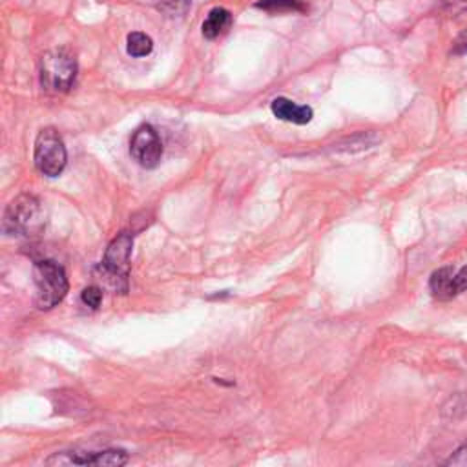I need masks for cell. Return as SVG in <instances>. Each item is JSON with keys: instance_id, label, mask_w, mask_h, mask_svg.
Returning <instances> with one entry per match:
<instances>
[{"instance_id": "1", "label": "cell", "mask_w": 467, "mask_h": 467, "mask_svg": "<svg viewBox=\"0 0 467 467\" xmlns=\"http://www.w3.org/2000/svg\"><path fill=\"white\" fill-rule=\"evenodd\" d=\"M33 283L36 288L35 303L40 310L58 305L67 294V277L64 268L53 259H40L33 265Z\"/></svg>"}, {"instance_id": "7", "label": "cell", "mask_w": 467, "mask_h": 467, "mask_svg": "<svg viewBox=\"0 0 467 467\" xmlns=\"http://www.w3.org/2000/svg\"><path fill=\"white\" fill-rule=\"evenodd\" d=\"M429 290L438 301H449L467 290V265L441 266L429 277Z\"/></svg>"}, {"instance_id": "5", "label": "cell", "mask_w": 467, "mask_h": 467, "mask_svg": "<svg viewBox=\"0 0 467 467\" xmlns=\"http://www.w3.org/2000/svg\"><path fill=\"white\" fill-rule=\"evenodd\" d=\"M42 226L40 202L35 195L22 193L13 199L4 213V232L11 235H29Z\"/></svg>"}, {"instance_id": "14", "label": "cell", "mask_w": 467, "mask_h": 467, "mask_svg": "<svg viewBox=\"0 0 467 467\" xmlns=\"http://www.w3.org/2000/svg\"><path fill=\"white\" fill-rule=\"evenodd\" d=\"M445 465H452V467H467V441L462 443L445 462Z\"/></svg>"}, {"instance_id": "12", "label": "cell", "mask_w": 467, "mask_h": 467, "mask_svg": "<svg viewBox=\"0 0 467 467\" xmlns=\"http://www.w3.org/2000/svg\"><path fill=\"white\" fill-rule=\"evenodd\" d=\"M126 42H128V44H126L128 53H130L131 57H137V58L150 55L151 49H153V40H151L146 33H142V31H133V33H130Z\"/></svg>"}, {"instance_id": "6", "label": "cell", "mask_w": 467, "mask_h": 467, "mask_svg": "<svg viewBox=\"0 0 467 467\" xmlns=\"http://www.w3.org/2000/svg\"><path fill=\"white\" fill-rule=\"evenodd\" d=\"M130 153L142 168H155L162 157V142L151 124L139 126L130 140Z\"/></svg>"}, {"instance_id": "8", "label": "cell", "mask_w": 467, "mask_h": 467, "mask_svg": "<svg viewBox=\"0 0 467 467\" xmlns=\"http://www.w3.org/2000/svg\"><path fill=\"white\" fill-rule=\"evenodd\" d=\"M128 462V454L122 449H108L99 452H86V451H69V452H57L46 463H64V465H124Z\"/></svg>"}, {"instance_id": "11", "label": "cell", "mask_w": 467, "mask_h": 467, "mask_svg": "<svg viewBox=\"0 0 467 467\" xmlns=\"http://www.w3.org/2000/svg\"><path fill=\"white\" fill-rule=\"evenodd\" d=\"M257 9H263L270 15H286V13H305L308 5L303 0H259L255 2Z\"/></svg>"}, {"instance_id": "16", "label": "cell", "mask_w": 467, "mask_h": 467, "mask_svg": "<svg viewBox=\"0 0 467 467\" xmlns=\"http://www.w3.org/2000/svg\"><path fill=\"white\" fill-rule=\"evenodd\" d=\"M467 53V29L460 33V36L452 44V55H463Z\"/></svg>"}, {"instance_id": "13", "label": "cell", "mask_w": 467, "mask_h": 467, "mask_svg": "<svg viewBox=\"0 0 467 467\" xmlns=\"http://www.w3.org/2000/svg\"><path fill=\"white\" fill-rule=\"evenodd\" d=\"M80 299L86 306L89 308H99L100 303H102V288L91 285V286H86L82 292H80Z\"/></svg>"}, {"instance_id": "4", "label": "cell", "mask_w": 467, "mask_h": 467, "mask_svg": "<svg viewBox=\"0 0 467 467\" xmlns=\"http://www.w3.org/2000/svg\"><path fill=\"white\" fill-rule=\"evenodd\" d=\"M35 166L46 177H57L64 171L67 162V153L62 137L51 126L42 128L35 139L33 150Z\"/></svg>"}, {"instance_id": "15", "label": "cell", "mask_w": 467, "mask_h": 467, "mask_svg": "<svg viewBox=\"0 0 467 467\" xmlns=\"http://www.w3.org/2000/svg\"><path fill=\"white\" fill-rule=\"evenodd\" d=\"M441 7L449 13H462V11H467V0H443L441 2Z\"/></svg>"}, {"instance_id": "9", "label": "cell", "mask_w": 467, "mask_h": 467, "mask_svg": "<svg viewBox=\"0 0 467 467\" xmlns=\"http://www.w3.org/2000/svg\"><path fill=\"white\" fill-rule=\"evenodd\" d=\"M270 109L272 113L281 119V120H286V122H292V124H306L312 120V108L310 106H301V104H296L294 100L286 99V97H277L272 100L270 104Z\"/></svg>"}, {"instance_id": "10", "label": "cell", "mask_w": 467, "mask_h": 467, "mask_svg": "<svg viewBox=\"0 0 467 467\" xmlns=\"http://www.w3.org/2000/svg\"><path fill=\"white\" fill-rule=\"evenodd\" d=\"M232 24V13L224 7H213L206 20L202 22V36L208 40L217 38L219 35H223Z\"/></svg>"}, {"instance_id": "2", "label": "cell", "mask_w": 467, "mask_h": 467, "mask_svg": "<svg viewBox=\"0 0 467 467\" xmlns=\"http://www.w3.org/2000/svg\"><path fill=\"white\" fill-rule=\"evenodd\" d=\"M133 248V234L120 232L108 244L102 263L100 274L106 283H109L117 292H128V272H130V255Z\"/></svg>"}, {"instance_id": "3", "label": "cell", "mask_w": 467, "mask_h": 467, "mask_svg": "<svg viewBox=\"0 0 467 467\" xmlns=\"http://www.w3.org/2000/svg\"><path fill=\"white\" fill-rule=\"evenodd\" d=\"M77 77V58L64 47L47 51L40 60V84L49 93H66Z\"/></svg>"}]
</instances>
